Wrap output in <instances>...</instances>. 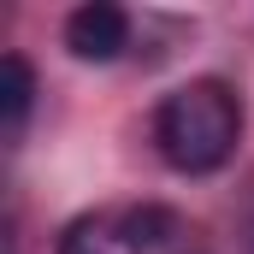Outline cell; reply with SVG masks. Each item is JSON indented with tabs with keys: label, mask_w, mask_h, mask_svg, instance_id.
Here are the masks:
<instances>
[{
	"label": "cell",
	"mask_w": 254,
	"mask_h": 254,
	"mask_svg": "<svg viewBox=\"0 0 254 254\" xmlns=\"http://www.w3.org/2000/svg\"><path fill=\"white\" fill-rule=\"evenodd\" d=\"M237 142H243V101H237V89L219 83V77H190V83H178V89L160 101V113H154V148H160V160H166L172 172H184V178L219 172V166L237 154Z\"/></svg>",
	"instance_id": "cell-1"
},
{
	"label": "cell",
	"mask_w": 254,
	"mask_h": 254,
	"mask_svg": "<svg viewBox=\"0 0 254 254\" xmlns=\"http://www.w3.org/2000/svg\"><path fill=\"white\" fill-rule=\"evenodd\" d=\"M65 48L89 65H107L130 48V18L119 6H107V0H89V6H77L65 18Z\"/></svg>",
	"instance_id": "cell-2"
},
{
	"label": "cell",
	"mask_w": 254,
	"mask_h": 254,
	"mask_svg": "<svg viewBox=\"0 0 254 254\" xmlns=\"http://www.w3.org/2000/svg\"><path fill=\"white\" fill-rule=\"evenodd\" d=\"M30 107H36V71L24 54H6L0 60V136L6 148H18V136L30 125Z\"/></svg>",
	"instance_id": "cell-3"
},
{
	"label": "cell",
	"mask_w": 254,
	"mask_h": 254,
	"mask_svg": "<svg viewBox=\"0 0 254 254\" xmlns=\"http://www.w3.org/2000/svg\"><path fill=\"white\" fill-rule=\"evenodd\" d=\"M54 254H136V243L125 237L119 219H77V225H65Z\"/></svg>",
	"instance_id": "cell-4"
},
{
	"label": "cell",
	"mask_w": 254,
	"mask_h": 254,
	"mask_svg": "<svg viewBox=\"0 0 254 254\" xmlns=\"http://www.w3.org/2000/svg\"><path fill=\"white\" fill-rule=\"evenodd\" d=\"M249 254H254V225H249Z\"/></svg>",
	"instance_id": "cell-5"
}]
</instances>
